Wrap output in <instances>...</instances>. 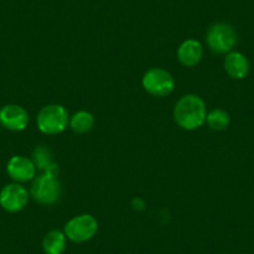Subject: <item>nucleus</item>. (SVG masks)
Here are the masks:
<instances>
[{
  "label": "nucleus",
  "instance_id": "obj_1",
  "mask_svg": "<svg viewBox=\"0 0 254 254\" xmlns=\"http://www.w3.org/2000/svg\"><path fill=\"white\" fill-rule=\"evenodd\" d=\"M173 117L183 130H196L206 122V104L197 95H186L176 104Z\"/></svg>",
  "mask_w": 254,
  "mask_h": 254
},
{
  "label": "nucleus",
  "instance_id": "obj_2",
  "mask_svg": "<svg viewBox=\"0 0 254 254\" xmlns=\"http://www.w3.org/2000/svg\"><path fill=\"white\" fill-rule=\"evenodd\" d=\"M36 124L45 135H58L67 127L69 112L63 105H48L39 111Z\"/></svg>",
  "mask_w": 254,
  "mask_h": 254
},
{
  "label": "nucleus",
  "instance_id": "obj_3",
  "mask_svg": "<svg viewBox=\"0 0 254 254\" xmlns=\"http://www.w3.org/2000/svg\"><path fill=\"white\" fill-rule=\"evenodd\" d=\"M206 41L208 48L216 54H228L238 44L236 29L227 23H217L209 28Z\"/></svg>",
  "mask_w": 254,
  "mask_h": 254
},
{
  "label": "nucleus",
  "instance_id": "obj_4",
  "mask_svg": "<svg viewBox=\"0 0 254 254\" xmlns=\"http://www.w3.org/2000/svg\"><path fill=\"white\" fill-rule=\"evenodd\" d=\"M30 193L38 203L51 206L56 203L61 196V186L58 177L44 172L34 180Z\"/></svg>",
  "mask_w": 254,
  "mask_h": 254
},
{
  "label": "nucleus",
  "instance_id": "obj_5",
  "mask_svg": "<svg viewBox=\"0 0 254 254\" xmlns=\"http://www.w3.org/2000/svg\"><path fill=\"white\" fill-rule=\"evenodd\" d=\"M99 223L91 214H80L70 219L64 228L67 239L74 243H84L90 241L96 234Z\"/></svg>",
  "mask_w": 254,
  "mask_h": 254
},
{
  "label": "nucleus",
  "instance_id": "obj_6",
  "mask_svg": "<svg viewBox=\"0 0 254 254\" xmlns=\"http://www.w3.org/2000/svg\"><path fill=\"white\" fill-rule=\"evenodd\" d=\"M142 86L148 94L157 97L170 95L175 90L176 82L172 75L163 69H150L142 77Z\"/></svg>",
  "mask_w": 254,
  "mask_h": 254
},
{
  "label": "nucleus",
  "instance_id": "obj_7",
  "mask_svg": "<svg viewBox=\"0 0 254 254\" xmlns=\"http://www.w3.org/2000/svg\"><path fill=\"white\" fill-rule=\"evenodd\" d=\"M29 202V192L19 183H10L0 190V206L10 213L23 211Z\"/></svg>",
  "mask_w": 254,
  "mask_h": 254
},
{
  "label": "nucleus",
  "instance_id": "obj_8",
  "mask_svg": "<svg viewBox=\"0 0 254 254\" xmlns=\"http://www.w3.org/2000/svg\"><path fill=\"white\" fill-rule=\"evenodd\" d=\"M0 124L10 131H23L29 124V114L19 105H5L0 110Z\"/></svg>",
  "mask_w": 254,
  "mask_h": 254
},
{
  "label": "nucleus",
  "instance_id": "obj_9",
  "mask_svg": "<svg viewBox=\"0 0 254 254\" xmlns=\"http://www.w3.org/2000/svg\"><path fill=\"white\" fill-rule=\"evenodd\" d=\"M6 172L9 177L16 183L29 182L34 180L36 173V167L33 160L25 157V156H13L8 161L6 165Z\"/></svg>",
  "mask_w": 254,
  "mask_h": 254
},
{
  "label": "nucleus",
  "instance_id": "obj_10",
  "mask_svg": "<svg viewBox=\"0 0 254 254\" xmlns=\"http://www.w3.org/2000/svg\"><path fill=\"white\" fill-rule=\"evenodd\" d=\"M224 70L234 80H243L248 76L251 64L247 56L239 51H231L224 59Z\"/></svg>",
  "mask_w": 254,
  "mask_h": 254
},
{
  "label": "nucleus",
  "instance_id": "obj_11",
  "mask_svg": "<svg viewBox=\"0 0 254 254\" xmlns=\"http://www.w3.org/2000/svg\"><path fill=\"white\" fill-rule=\"evenodd\" d=\"M203 56V48L201 43L194 39L183 41L177 50V58L182 65L187 67L196 66Z\"/></svg>",
  "mask_w": 254,
  "mask_h": 254
},
{
  "label": "nucleus",
  "instance_id": "obj_12",
  "mask_svg": "<svg viewBox=\"0 0 254 254\" xmlns=\"http://www.w3.org/2000/svg\"><path fill=\"white\" fill-rule=\"evenodd\" d=\"M66 248V236L61 231H51L44 237L43 249L45 254H63Z\"/></svg>",
  "mask_w": 254,
  "mask_h": 254
},
{
  "label": "nucleus",
  "instance_id": "obj_13",
  "mask_svg": "<svg viewBox=\"0 0 254 254\" xmlns=\"http://www.w3.org/2000/svg\"><path fill=\"white\" fill-rule=\"evenodd\" d=\"M95 119L90 112L79 111L70 120V126L72 131L77 133H86L94 127Z\"/></svg>",
  "mask_w": 254,
  "mask_h": 254
},
{
  "label": "nucleus",
  "instance_id": "obj_14",
  "mask_svg": "<svg viewBox=\"0 0 254 254\" xmlns=\"http://www.w3.org/2000/svg\"><path fill=\"white\" fill-rule=\"evenodd\" d=\"M206 122L212 130L223 131L231 124V117L229 114L223 109H214L209 114H207Z\"/></svg>",
  "mask_w": 254,
  "mask_h": 254
},
{
  "label": "nucleus",
  "instance_id": "obj_15",
  "mask_svg": "<svg viewBox=\"0 0 254 254\" xmlns=\"http://www.w3.org/2000/svg\"><path fill=\"white\" fill-rule=\"evenodd\" d=\"M33 162L38 170L46 171L53 165V153L46 146H38L33 151Z\"/></svg>",
  "mask_w": 254,
  "mask_h": 254
}]
</instances>
